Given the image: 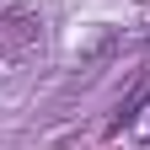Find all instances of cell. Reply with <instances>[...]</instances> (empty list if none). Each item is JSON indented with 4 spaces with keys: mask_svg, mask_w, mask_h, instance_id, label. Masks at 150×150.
I'll return each mask as SVG.
<instances>
[{
    "mask_svg": "<svg viewBox=\"0 0 150 150\" xmlns=\"http://www.w3.org/2000/svg\"><path fill=\"white\" fill-rule=\"evenodd\" d=\"M38 27H43V22H38L32 11H22V6H6V11H0V43H11V48L32 43Z\"/></svg>",
    "mask_w": 150,
    "mask_h": 150,
    "instance_id": "cell-1",
    "label": "cell"
},
{
    "mask_svg": "<svg viewBox=\"0 0 150 150\" xmlns=\"http://www.w3.org/2000/svg\"><path fill=\"white\" fill-rule=\"evenodd\" d=\"M145 102H150V81H139V86H134V91L118 102V112L107 118V134H123V129H134V118L145 112Z\"/></svg>",
    "mask_w": 150,
    "mask_h": 150,
    "instance_id": "cell-2",
    "label": "cell"
},
{
    "mask_svg": "<svg viewBox=\"0 0 150 150\" xmlns=\"http://www.w3.org/2000/svg\"><path fill=\"white\" fill-rule=\"evenodd\" d=\"M134 129H139V134H145V145H150V102H145V112L134 118Z\"/></svg>",
    "mask_w": 150,
    "mask_h": 150,
    "instance_id": "cell-3",
    "label": "cell"
}]
</instances>
